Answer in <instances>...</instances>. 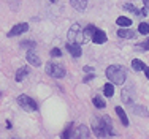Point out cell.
I'll return each mask as SVG.
<instances>
[{"label": "cell", "mask_w": 149, "mask_h": 139, "mask_svg": "<svg viewBox=\"0 0 149 139\" xmlns=\"http://www.w3.org/2000/svg\"><path fill=\"white\" fill-rule=\"evenodd\" d=\"M92 130L97 138H105V136H113L114 130H113V122L109 117H94L92 120Z\"/></svg>", "instance_id": "6da1fadb"}, {"label": "cell", "mask_w": 149, "mask_h": 139, "mask_svg": "<svg viewBox=\"0 0 149 139\" xmlns=\"http://www.w3.org/2000/svg\"><path fill=\"white\" fill-rule=\"evenodd\" d=\"M106 77H108L113 84L122 85L127 79V70L120 65H111V66L106 68Z\"/></svg>", "instance_id": "7a4b0ae2"}, {"label": "cell", "mask_w": 149, "mask_h": 139, "mask_svg": "<svg viewBox=\"0 0 149 139\" xmlns=\"http://www.w3.org/2000/svg\"><path fill=\"white\" fill-rule=\"evenodd\" d=\"M68 43H78V44L86 43L84 32H83V28L78 26V24H74V26L70 27V30H68Z\"/></svg>", "instance_id": "3957f363"}, {"label": "cell", "mask_w": 149, "mask_h": 139, "mask_svg": "<svg viewBox=\"0 0 149 139\" xmlns=\"http://www.w3.org/2000/svg\"><path fill=\"white\" fill-rule=\"evenodd\" d=\"M46 73L49 76L56 77V79H62L65 76V68L62 65H59V63H48L46 65Z\"/></svg>", "instance_id": "277c9868"}, {"label": "cell", "mask_w": 149, "mask_h": 139, "mask_svg": "<svg viewBox=\"0 0 149 139\" xmlns=\"http://www.w3.org/2000/svg\"><path fill=\"white\" fill-rule=\"evenodd\" d=\"M17 104H19L22 109H26V111H37L38 109L37 101L32 100L30 97H27V95H21V97L17 98Z\"/></svg>", "instance_id": "5b68a950"}, {"label": "cell", "mask_w": 149, "mask_h": 139, "mask_svg": "<svg viewBox=\"0 0 149 139\" xmlns=\"http://www.w3.org/2000/svg\"><path fill=\"white\" fill-rule=\"evenodd\" d=\"M73 139H89V130L86 125H79L74 130L73 133Z\"/></svg>", "instance_id": "8992f818"}, {"label": "cell", "mask_w": 149, "mask_h": 139, "mask_svg": "<svg viewBox=\"0 0 149 139\" xmlns=\"http://www.w3.org/2000/svg\"><path fill=\"white\" fill-rule=\"evenodd\" d=\"M27 30H29V26H27V24H16V26L8 32V37L10 38H11V37H17V35L24 33V32H27Z\"/></svg>", "instance_id": "52a82bcc"}, {"label": "cell", "mask_w": 149, "mask_h": 139, "mask_svg": "<svg viewBox=\"0 0 149 139\" xmlns=\"http://www.w3.org/2000/svg\"><path fill=\"white\" fill-rule=\"evenodd\" d=\"M26 59H27V62H29L30 65H33V66H40V65H41L40 57H38L37 54H35V51H33V49H29V51H27Z\"/></svg>", "instance_id": "ba28073f"}, {"label": "cell", "mask_w": 149, "mask_h": 139, "mask_svg": "<svg viewBox=\"0 0 149 139\" xmlns=\"http://www.w3.org/2000/svg\"><path fill=\"white\" fill-rule=\"evenodd\" d=\"M106 33L103 30H100V28H97V30L94 32V35H92V41L95 43V44H103V43H106Z\"/></svg>", "instance_id": "9c48e42d"}, {"label": "cell", "mask_w": 149, "mask_h": 139, "mask_svg": "<svg viewBox=\"0 0 149 139\" xmlns=\"http://www.w3.org/2000/svg\"><path fill=\"white\" fill-rule=\"evenodd\" d=\"M67 51H68L73 57H81V54H83L81 46L78 44V43H67Z\"/></svg>", "instance_id": "30bf717a"}, {"label": "cell", "mask_w": 149, "mask_h": 139, "mask_svg": "<svg viewBox=\"0 0 149 139\" xmlns=\"http://www.w3.org/2000/svg\"><path fill=\"white\" fill-rule=\"evenodd\" d=\"M135 32L133 30H130L129 27H122V28H119L118 30V37L119 38H124V40H132V38H135Z\"/></svg>", "instance_id": "8fae6325"}, {"label": "cell", "mask_w": 149, "mask_h": 139, "mask_svg": "<svg viewBox=\"0 0 149 139\" xmlns=\"http://www.w3.org/2000/svg\"><path fill=\"white\" fill-rule=\"evenodd\" d=\"M122 100L125 103H129V104H132V103L135 101V92L132 90V89H124L122 90Z\"/></svg>", "instance_id": "7c38bea8"}, {"label": "cell", "mask_w": 149, "mask_h": 139, "mask_svg": "<svg viewBox=\"0 0 149 139\" xmlns=\"http://www.w3.org/2000/svg\"><path fill=\"white\" fill-rule=\"evenodd\" d=\"M70 3H72V6L74 10H78V11H84L87 8V0H70Z\"/></svg>", "instance_id": "4fadbf2b"}, {"label": "cell", "mask_w": 149, "mask_h": 139, "mask_svg": "<svg viewBox=\"0 0 149 139\" xmlns=\"http://www.w3.org/2000/svg\"><path fill=\"white\" fill-rule=\"evenodd\" d=\"M116 114H118L120 123H122L124 127H129V119H127V114H125V111H124L120 106H118V108H116Z\"/></svg>", "instance_id": "5bb4252c"}, {"label": "cell", "mask_w": 149, "mask_h": 139, "mask_svg": "<svg viewBox=\"0 0 149 139\" xmlns=\"http://www.w3.org/2000/svg\"><path fill=\"white\" fill-rule=\"evenodd\" d=\"M97 30V27L95 26H87L86 28H84V38H86V43L89 41V40H92V35H94V32Z\"/></svg>", "instance_id": "9a60e30c"}, {"label": "cell", "mask_w": 149, "mask_h": 139, "mask_svg": "<svg viewBox=\"0 0 149 139\" xmlns=\"http://www.w3.org/2000/svg\"><path fill=\"white\" fill-rule=\"evenodd\" d=\"M116 24L120 27H130L132 26V19H130V17H125V16H120V17H118Z\"/></svg>", "instance_id": "2e32d148"}, {"label": "cell", "mask_w": 149, "mask_h": 139, "mask_svg": "<svg viewBox=\"0 0 149 139\" xmlns=\"http://www.w3.org/2000/svg\"><path fill=\"white\" fill-rule=\"evenodd\" d=\"M133 112L136 114V115H141V117H149V112L146 108H143V106H132Z\"/></svg>", "instance_id": "e0dca14e"}, {"label": "cell", "mask_w": 149, "mask_h": 139, "mask_svg": "<svg viewBox=\"0 0 149 139\" xmlns=\"http://www.w3.org/2000/svg\"><path fill=\"white\" fill-rule=\"evenodd\" d=\"M27 73H29V68H27V66H22V68L17 70V71H16V81H17V82H21V81L26 77Z\"/></svg>", "instance_id": "ac0fdd59"}, {"label": "cell", "mask_w": 149, "mask_h": 139, "mask_svg": "<svg viewBox=\"0 0 149 139\" xmlns=\"http://www.w3.org/2000/svg\"><path fill=\"white\" fill-rule=\"evenodd\" d=\"M132 68H133L135 71H143L144 68H146V65H144V62H141V60L135 59L133 62H132Z\"/></svg>", "instance_id": "d6986e66"}, {"label": "cell", "mask_w": 149, "mask_h": 139, "mask_svg": "<svg viewBox=\"0 0 149 139\" xmlns=\"http://www.w3.org/2000/svg\"><path fill=\"white\" fill-rule=\"evenodd\" d=\"M103 93H105V97H108V98L114 95V87H113V82L105 84V87H103Z\"/></svg>", "instance_id": "ffe728a7"}, {"label": "cell", "mask_w": 149, "mask_h": 139, "mask_svg": "<svg viewBox=\"0 0 149 139\" xmlns=\"http://www.w3.org/2000/svg\"><path fill=\"white\" fill-rule=\"evenodd\" d=\"M92 101H94V106H95V108H98V109H103L105 106H106V103H105L100 97H95Z\"/></svg>", "instance_id": "44dd1931"}, {"label": "cell", "mask_w": 149, "mask_h": 139, "mask_svg": "<svg viewBox=\"0 0 149 139\" xmlns=\"http://www.w3.org/2000/svg\"><path fill=\"white\" fill-rule=\"evenodd\" d=\"M138 32H140L141 35H148V33H149V24L141 22L140 26H138Z\"/></svg>", "instance_id": "7402d4cb"}, {"label": "cell", "mask_w": 149, "mask_h": 139, "mask_svg": "<svg viewBox=\"0 0 149 139\" xmlns=\"http://www.w3.org/2000/svg\"><path fill=\"white\" fill-rule=\"evenodd\" d=\"M136 51H140V52H146V51H149V40H146L144 43H140V44L136 46Z\"/></svg>", "instance_id": "603a6c76"}, {"label": "cell", "mask_w": 149, "mask_h": 139, "mask_svg": "<svg viewBox=\"0 0 149 139\" xmlns=\"http://www.w3.org/2000/svg\"><path fill=\"white\" fill-rule=\"evenodd\" d=\"M21 48L35 49V48H37V43H35V41H21Z\"/></svg>", "instance_id": "cb8c5ba5"}, {"label": "cell", "mask_w": 149, "mask_h": 139, "mask_svg": "<svg viewBox=\"0 0 149 139\" xmlns=\"http://www.w3.org/2000/svg\"><path fill=\"white\" fill-rule=\"evenodd\" d=\"M72 134H73V128L70 125V127H67V130L62 133V139H72Z\"/></svg>", "instance_id": "d4e9b609"}, {"label": "cell", "mask_w": 149, "mask_h": 139, "mask_svg": "<svg viewBox=\"0 0 149 139\" xmlns=\"http://www.w3.org/2000/svg\"><path fill=\"white\" fill-rule=\"evenodd\" d=\"M124 8H125L127 11H132V13H135L136 16L140 14V8H136V6H133L132 3H127V5H124Z\"/></svg>", "instance_id": "484cf974"}, {"label": "cell", "mask_w": 149, "mask_h": 139, "mask_svg": "<svg viewBox=\"0 0 149 139\" xmlns=\"http://www.w3.org/2000/svg\"><path fill=\"white\" fill-rule=\"evenodd\" d=\"M51 55H52V57H60V55H62V51H60L59 48H54V49L51 51Z\"/></svg>", "instance_id": "4316f807"}, {"label": "cell", "mask_w": 149, "mask_h": 139, "mask_svg": "<svg viewBox=\"0 0 149 139\" xmlns=\"http://www.w3.org/2000/svg\"><path fill=\"white\" fill-rule=\"evenodd\" d=\"M94 77H95V74H92V73H91L89 76H86L83 81H84V82H89V81H92V79H94Z\"/></svg>", "instance_id": "83f0119b"}, {"label": "cell", "mask_w": 149, "mask_h": 139, "mask_svg": "<svg viewBox=\"0 0 149 139\" xmlns=\"http://www.w3.org/2000/svg\"><path fill=\"white\" fill-rule=\"evenodd\" d=\"M84 71H86V73H92L94 68H92V66H84Z\"/></svg>", "instance_id": "f1b7e54d"}, {"label": "cell", "mask_w": 149, "mask_h": 139, "mask_svg": "<svg viewBox=\"0 0 149 139\" xmlns=\"http://www.w3.org/2000/svg\"><path fill=\"white\" fill-rule=\"evenodd\" d=\"M143 3H144V8L149 11V0H143Z\"/></svg>", "instance_id": "f546056e"}, {"label": "cell", "mask_w": 149, "mask_h": 139, "mask_svg": "<svg viewBox=\"0 0 149 139\" xmlns=\"http://www.w3.org/2000/svg\"><path fill=\"white\" fill-rule=\"evenodd\" d=\"M143 71H144V74H146V77H148V79H149V68H148V66H146V68H144Z\"/></svg>", "instance_id": "4dcf8cb0"}, {"label": "cell", "mask_w": 149, "mask_h": 139, "mask_svg": "<svg viewBox=\"0 0 149 139\" xmlns=\"http://www.w3.org/2000/svg\"><path fill=\"white\" fill-rule=\"evenodd\" d=\"M49 2H52V3H54V2H57V0H49Z\"/></svg>", "instance_id": "1f68e13d"}, {"label": "cell", "mask_w": 149, "mask_h": 139, "mask_svg": "<svg viewBox=\"0 0 149 139\" xmlns=\"http://www.w3.org/2000/svg\"><path fill=\"white\" fill-rule=\"evenodd\" d=\"M13 139H15V138H13Z\"/></svg>", "instance_id": "d6a6232c"}]
</instances>
